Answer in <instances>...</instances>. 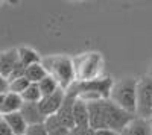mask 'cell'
I'll use <instances>...</instances> for the list:
<instances>
[{
	"mask_svg": "<svg viewBox=\"0 0 152 135\" xmlns=\"http://www.w3.org/2000/svg\"><path fill=\"white\" fill-rule=\"evenodd\" d=\"M41 64L47 70L49 76H52L58 82L59 88H62L64 91H69L76 83L73 58L67 55H50L43 58Z\"/></svg>",
	"mask_w": 152,
	"mask_h": 135,
	"instance_id": "6da1fadb",
	"label": "cell"
},
{
	"mask_svg": "<svg viewBox=\"0 0 152 135\" xmlns=\"http://www.w3.org/2000/svg\"><path fill=\"white\" fill-rule=\"evenodd\" d=\"M76 82H87L104 78L105 59L100 52H85L73 56Z\"/></svg>",
	"mask_w": 152,
	"mask_h": 135,
	"instance_id": "7a4b0ae2",
	"label": "cell"
},
{
	"mask_svg": "<svg viewBox=\"0 0 152 135\" xmlns=\"http://www.w3.org/2000/svg\"><path fill=\"white\" fill-rule=\"evenodd\" d=\"M137 82L138 81L132 78H125L119 82H114L110 94L111 102L132 115H135L137 111Z\"/></svg>",
	"mask_w": 152,
	"mask_h": 135,
	"instance_id": "3957f363",
	"label": "cell"
},
{
	"mask_svg": "<svg viewBox=\"0 0 152 135\" xmlns=\"http://www.w3.org/2000/svg\"><path fill=\"white\" fill-rule=\"evenodd\" d=\"M100 108H102L104 129H111V131H116V132L122 134L123 129L135 118V115L123 111L122 108H119L110 99H105L100 102Z\"/></svg>",
	"mask_w": 152,
	"mask_h": 135,
	"instance_id": "277c9868",
	"label": "cell"
},
{
	"mask_svg": "<svg viewBox=\"0 0 152 135\" xmlns=\"http://www.w3.org/2000/svg\"><path fill=\"white\" fill-rule=\"evenodd\" d=\"M135 117L152 118V76H142L137 82V111Z\"/></svg>",
	"mask_w": 152,
	"mask_h": 135,
	"instance_id": "5b68a950",
	"label": "cell"
},
{
	"mask_svg": "<svg viewBox=\"0 0 152 135\" xmlns=\"http://www.w3.org/2000/svg\"><path fill=\"white\" fill-rule=\"evenodd\" d=\"M113 87H114V81L113 78H108V76L99 78L94 81H87V82H76L73 85V88L76 91H93V93L100 94L104 99H110Z\"/></svg>",
	"mask_w": 152,
	"mask_h": 135,
	"instance_id": "8992f818",
	"label": "cell"
},
{
	"mask_svg": "<svg viewBox=\"0 0 152 135\" xmlns=\"http://www.w3.org/2000/svg\"><path fill=\"white\" fill-rule=\"evenodd\" d=\"M75 102H76V91L73 88H70L67 91V96H66V100L62 103L61 109L58 111L56 117L58 120L61 121V125L67 128L69 131H73L75 129V118H73V108H75Z\"/></svg>",
	"mask_w": 152,
	"mask_h": 135,
	"instance_id": "52a82bcc",
	"label": "cell"
},
{
	"mask_svg": "<svg viewBox=\"0 0 152 135\" xmlns=\"http://www.w3.org/2000/svg\"><path fill=\"white\" fill-rule=\"evenodd\" d=\"M20 65L18 49H8L0 53V78L9 79L17 67Z\"/></svg>",
	"mask_w": 152,
	"mask_h": 135,
	"instance_id": "ba28073f",
	"label": "cell"
},
{
	"mask_svg": "<svg viewBox=\"0 0 152 135\" xmlns=\"http://www.w3.org/2000/svg\"><path fill=\"white\" fill-rule=\"evenodd\" d=\"M66 96H67V91H64L62 88H59L55 94L49 96V97H43L41 102H40V108L46 117H50V115H56L58 111L61 109L62 103L66 100Z\"/></svg>",
	"mask_w": 152,
	"mask_h": 135,
	"instance_id": "9c48e42d",
	"label": "cell"
},
{
	"mask_svg": "<svg viewBox=\"0 0 152 135\" xmlns=\"http://www.w3.org/2000/svg\"><path fill=\"white\" fill-rule=\"evenodd\" d=\"M23 99L20 94L15 93H6L0 94V114L6 115L12 112H20L23 108Z\"/></svg>",
	"mask_w": 152,
	"mask_h": 135,
	"instance_id": "30bf717a",
	"label": "cell"
},
{
	"mask_svg": "<svg viewBox=\"0 0 152 135\" xmlns=\"http://www.w3.org/2000/svg\"><path fill=\"white\" fill-rule=\"evenodd\" d=\"M21 115L24 117L26 123L31 126V125H40V123H46L47 117L43 114L41 108H40V103H23V108H21Z\"/></svg>",
	"mask_w": 152,
	"mask_h": 135,
	"instance_id": "8fae6325",
	"label": "cell"
},
{
	"mask_svg": "<svg viewBox=\"0 0 152 135\" xmlns=\"http://www.w3.org/2000/svg\"><path fill=\"white\" fill-rule=\"evenodd\" d=\"M73 118H75V128H78V129H88L90 128L88 105L78 100V97H76L75 108H73Z\"/></svg>",
	"mask_w": 152,
	"mask_h": 135,
	"instance_id": "7c38bea8",
	"label": "cell"
},
{
	"mask_svg": "<svg viewBox=\"0 0 152 135\" xmlns=\"http://www.w3.org/2000/svg\"><path fill=\"white\" fill-rule=\"evenodd\" d=\"M120 135H152L151 120L135 117L131 123L123 129V132Z\"/></svg>",
	"mask_w": 152,
	"mask_h": 135,
	"instance_id": "4fadbf2b",
	"label": "cell"
},
{
	"mask_svg": "<svg viewBox=\"0 0 152 135\" xmlns=\"http://www.w3.org/2000/svg\"><path fill=\"white\" fill-rule=\"evenodd\" d=\"M2 118L9 125V128L12 129L14 135H24L28 131V123L24 117L21 115V112H12V114H6V115H2Z\"/></svg>",
	"mask_w": 152,
	"mask_h": 135,
	"instance_id": "5bb4252c",
	"label": "cell"
},
{
	"mask_svg": "<svg viewBox=\"0 0 152 135\" xmlns=\"http://www.w3.org/2000/svg\"><path fill=\"white\" fill-rule=\"evenodd\" d=\"M18 49V58H20V62L24 65V67H31L34 64H40L43 58L40 56V53H38L37 50H34L32 47H17Z\"/></svg>",
	"mask_w": 152,
	"mask_h": 135,
	"instance_id": "9a60e30c",
	"label": "cell"
},
{
	"mask_svg": "<svg viewBox=\"0 0 152 135\" xmlns=\"http://www.w3.org/2000/svg\"><path fill=\"white\" fill-rule=\"evenodd\" d=\"M26 79L31 82V83H40L43 79H46L49 76L47 70L44 68V65L40 62V64H34L31 67L26 68V73H24Z\"/></svg>",
	"mask_w": 152,
	"mask_h": 135,
	"instance_id": "2e32d148",
	"label": "cell"
},
{
	"mask_svg": "<svg viewBox=\"0 0 152 135\" xmlns=\"http://www.w3.org/2000/svg\"><path fill=\"white\" fill-rule=\"evenodd\" d=\"M46 128L49 131V135H70L72 131H69L67 128H64L61 125V121L58 120L56 115H50L46 120Z\"/></svg>",
	"mask_w": 152,
	"mask_h": 135,
	"instance_id": "e0dca14e",
	"label": "cell"
},
{
	"mask_svg": "<svg viewBox=\"0 0 152 135\" xmlns=\"http://www.w3.org/2000/svg\"><path fill=\"white\" fill-rule=\"evenodd\" d=\"M21 99L26 103H40L41 99H43V94L40 91L38 83H31L28 87V90L21 94Z\"/></svg>",
	"mask_w": 152,
	"mask_h": 135,
	"instance_id": "ac0fdd59",
	"label": "cell"
},
{
	"mask_svg": "<svg viewBox=\"0 0 152 135\" xmlns=\"http://www.w3.org/2000/svg\"><path fill=\"white\" fill-rule=\"evenodd\" d=\"M38 87H40V91H41L43 97H49V96L55 94V93L59 90L58 82H56L52 76H47L46 79H43L40 83H38Z\"/></svg>",
	"mask_w": 152,
	"mask_h": 135,
	"instance_id": "d6986e66",
	"label": "cell"
},
{
	"mask_svg": "<svg viewBox=\"0 0 152 135\" xmlns=\"http://www.w3.org/2000/svg\"><path fill=\"white\" fill-rule=\"evenodd\" d=\"M31 85V82L26 79V76L14 79V81H9V93H15V94H23L24 91L28 90V87Z\"/></svg>",
	"mask_w": 152,
	"mask_h": 135,
	"instance_id": "ffe728a7",
	"label": "cell"
},
{
	"mask_svg": "<svg viewBox=\"0 0 152 135\" xmlns=\"http://www.w3.org/2000/svg\"><path fill=\"white\" fill-rule=\"evenodd\" d=\"M24 135H49V131H47L44 123L31 125V126H28V131H26Z\"/></svg>",
	"mask_w": 152,
	"mask_h": 135,
	"instance_id": "44dd1931",
	"label": "cell"
},
{
	"mask_svg": "<svg viewBox=\"0 0 152 135\" xmlns=\"http://www.w3.org/2000/svg\"><path fill=\"white\" fill-rule=\"evenodd\" d=\"M0 135H14L12 129L9 128V125L6 123V121H5L3 118L0 120Z\"/></svg>",
	"mask_w": 152,
	"mask_h": 135,
	"instance_id": "7402d4cb",
	"label": "cell"
},
{
	"mask_svg": "<svg viewBox=\"0 0 152 135\" xmlns=\"http://www.w3.org/2000/svg\"><path fill=\"white\" fill-rule=\"evenodd\" d=\"M93 135H120L116 131H111V129H97L93 132Z\"/></svg>",
	"mask_w": 152,
	"mask_h": 135,
	"instance_id": "603a6c76",
	"label": "cell"
},
{
	"mask_svg": "<svg viewBox=\"0 0 152 135\" xmlns=\"http://www.w3.org/2000/svg\"><path fill=\"white\" fill-rule=\"evenodd\" d=\"M149 75H151V76H152V68H151V73H149Z\"/></svg>",
	"mask_w": 152,
	"mask_h": 135,
	"instance_id": "cb8c5ba5",
	"label": "cell"
},
{
	"mask_svg": "<svg viewBox=\"0 0 152 135\" xmlns=\"http://www.w3.org/2000/svg\"><path fill=\"white\" fill-rule=\"evenodd\" d=\"M151 125H152V118H151Z\"/></svg>",
	"mask_w": 152,
	"mask_h": 135,
	"instance_id": "d4e9b609",
	"label": "cell"
}]
</instances>
